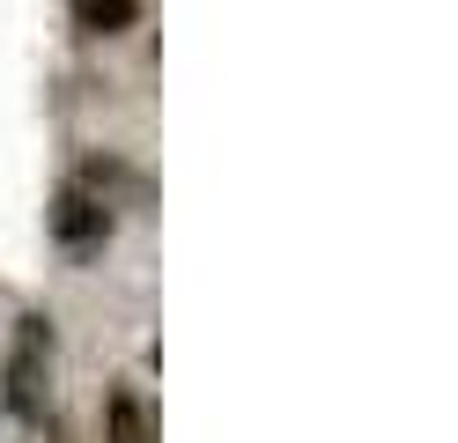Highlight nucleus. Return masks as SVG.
Instances as JSON below:
<instances>
[{
  "mask_svg": "<svg viewBox=\"0 0 458 443\" xmlns=\"http://www.w3.org/2000/svg\"><path fill=\"white\" fill-rule=\"evenodd\" d=\"M0 377H8V406L22 422H45V406H52V318H15Z\"/></svg>",
  "mask_w": 458,
  "mask_h": 443,
  "instance_id": "1",
  "label": "nucleus"
},
{
  "mask_svg": "<svg viewBox=\"0 0 458 443\" xmlns=\"http://www.w3.org/2000/svg\"><path fill=\"white\" fill-rule=\"evenodd\" d=\"M52 236H60L67 251L104 244V236H111V200H97L89 185H67V192H60V207H52Z\"/></svg>",
  "mask_w": 458,
  "mask_h": 443,
  "instance_id": "2",
  "label": "nucleus"
},
{
  "mask_svg": "<svg viewBox=\"0 0 458 443\" xmlns=\"http://www.w3.org/2000/svg\"><path fill=\"white\" fill-rule=\"evenodd\" d=\"M81 30H97V38H119V30L133 22V0H74Z\"/></svg>",
  "mask_w": 458,
  "mask_h": 443,
  "instance_id": "4",
  "label": "nucleus"
},
{
  "mask_svg": "<svg viewBox=\"0 0 458 443\" xmlns=\"http://www.w3.org/2000/svg\"><path fill=\"white\" fill-rule=\"evenodd\" d=\"M104 436H111V443H156V436H148V413H140L133 392H111V399H104Z\"/></svg>",
  "mask_w": 458,
  "mask_h": 443,
  "instance_id": "3",
  "label": "nucleus"
}]
</instances>
